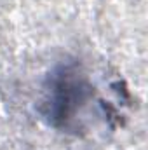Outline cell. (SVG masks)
I'll return each instance as SVG.
<instances>
[{
	"label": "cell",
	"instance_id": "obj_1",
	"mask_svg": "<svg viewBox=\"0 0 148 150\" xmlns=\"http://www.w3.org/2000/svg\"><path fill=\"white\" fill-rule=\"evenodd\" d=\"M94 96V86L78 63H59L44 82L38 112L51 127L63 133H77L82 129L84 112Z\"/></svg>",
	"mask_w": 148,
	"mask_h": 150
}]
</instances>
